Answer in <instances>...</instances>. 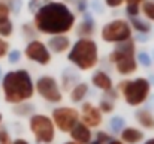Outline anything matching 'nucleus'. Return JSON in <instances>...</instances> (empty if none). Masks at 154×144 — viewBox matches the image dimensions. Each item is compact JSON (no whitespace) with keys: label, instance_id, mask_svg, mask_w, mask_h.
<instances>
[{"label":"nucleus","instance_id":"nucleus-43","mask_svg":"<svg viewBox=\"0 0 154 144\" xmlns=\"http://www.w3.org/2000/svg\"><path fill=\"white\" fill-rule=\"evenodd\" d=\"M6 2H12V0H6Z\"/></svg>","mask_w":154,"mask_h":144},{"label":"nucleus","instance_id":"nucleus-24","mask_svg":"<svg viewBox=\"0 0 154 144\" xmlns=\"http://www.w3.org/2000/svg\"><path fill=\"white\" fill-rule=\"evenodd\" d=\"M21 32H23V35L27 38V39H36V35H38V30L35 29V26H33V23H24L23 26H21Z\"/></svg>","mask_w":154,"mask_h":144},{"label":"nucleus","instance_id":"nucleus-30","mask_svg":"<svg viewBox=\"0 0 154 144\" xmlns=\"http://www.w3.org/2000/svg\"><path fill=\"white\" fill-rule=\"evenodd\" d=\"M9 50H11V44H9V41H8V39H5V38H0V60H2V59H5V57L8 56Z\"/></svg>","mask_w":154,"mask_h":144},{"label":"nucleus","instance_id":"nucleus-31","mask_svg":"<svg viewBox=\"0 0 154 144\" xmlns=\"http://www.w3.org/2000/svg\"><path fill=\"white\" fill-rule=\"evenodd\" d=\"M12 137L9 134V131L6 128H2L0 126V144H12Z\"/></svg>","mask_w":154,"mask_h":144},{"label":"nucleus","instance_id":"nucleus-32","mask_svg":"<svg viewBox=\"0 0 154 144\" xmlns=\"http://www.w3.org/2000/svg\"><path fill=\"white\" fill-rule=\"evenodd\" d=\"M103 3L109 9H120L121 6H124V0H103Z\"/></svg>","mask_w":154,"mask_h":144},{"label":"nucleus","instance_id":"nucleus-17","mask_svg":"<svg viewBox=\"0 0 154 144\" xmlns=\"http://www.w3.org/2000/svg\"><path fill=\"white\" fill-rule=\"evenodd\" d=\"M91 84H93L96 89L102 90V92H108V90L114 89V81H112L111 75L106 74L105 71H96V72L93 74V77H91Z\"/></svg>","mask_w":154,"mask_h":144},{"label":"nucleus","instance_id":"nucleus-2","mask_svg":"<svg viewBox=\"0 0 154 144\" xmlns=\"http://www.w3.org/2000/svg\"><path fill=\"white\" fill-rule=\"evenodd\" d=\"M2 93L6 104L17 105L35 96V81L27 69H14L2 77Z\"/></svg>","mask_w":154,"mask_h":144},{"label":"nucleus","instance_id":"nucleus-27","mask_svg":"<svg viewBox=\"0 0 154 144\" xmlns=\"http://www.w3.org/2000/svg\"><path fill=\"white\" fill-rule=\"evenodd\" d=\"M50 0H29L27 2V11L30 14H35L39 8H42L45 3H48Z\"/></svg>","mask_w":154,"mask_h":144},{"label":"nucleus","instance_id":"nucleus-22","mask_svg":"<svg viewBox=\"0 0 154 144\" xmlns=\"http://www.w3.org/2000/svg\"><path fill=\"white\" fill-rule=\"evenodd\" d=\"M14 35V23L11 18H3L0 20V38H11Z\"/></svg>","mask_w":154,"mask_h":144},{"label":"nucleus","instance_id":"nucleus-33","mask_svg":"<svg viewBox=\"0 0 154 144\" xmlns=\"http://www.w3.org/2000/svg\"><path fill=\"white\" fill-rule=\"evenodd\" d=\"M111 138H112V137H111L108 132H105V131H99V132L96 134V140H99L102 144H106Z\"/></svg>","mask_w":154,"mask_h":144},{"label":"nucleus","instance_id":"nucleus-20","mask_svg":"<svg viewBox=\"0 0 154 144\" xmlns=\"http://www.w3.org/2000/svg\"><path fill=\"white\" fill-rule=\"evenodd\" d=\"M33 110H35V107L32 104H29V101H27V102H21V104L14 105V110L12 111L17 116H20V117H30L33 114Z\"/></svg>","mask_w":154,"mask_h":144},{"label":"nucleus","instance_id":"nucleus-18","mask_svg":"<svg viewBox=\"0 0 154 144\" xmlns=\"http://www.w3.org/2000/svg\"><path fill=\"white\" fill-rule=\"evenodd\" d=\"M88 90H90V87H88V84L87 83H84V81H78L72 89H70V93H69V98H70V101L73 102V104H79V102H82L87 95H88Z\"/></svg>","mask_w":154,"mask_h":144},{"label":"nucleus","instance_id":"nucleus-29","mask_svg":"<svg viewBox=\"0 0 154 144\" xmlns=\"http://www.w3.org/2000/svg\"><path fill=\"white\" fill-rule=\"evenodd\" d=\"M21 51L20 50H9V53H8V60H9V63H12V65H15V63H18L20 60H21Z\"/></svg>","mask_w":154,"mask_h":144},{"label":"nucleus","instance_id":"nucleus-6","mask_svg":"<svg viewBox=\"0 0 154 144\" xmlns=\"http://www.w3.org/2000/svg\"><path fill=\"white\" fill-rule=\"evenodd\" d=\"M29 129L38 144H52L55 140V126L47 114H32L29 117Z\"/></svg>","mask_w":154,"mask_h":144},{"label":"nucleus","instance_id":"nucleus-42","mask_svg":"<svg viewBox=\"0 0 154 144\" xmlns=\"http://www.w3.org/2000/svg\"><path fill=\"white\" fill-rule=\"evenodd\" d=\"M0 78H2V69H0Z\"/></svg>","mask_w":154,"mask_h":144},{"label":"nucleus","instance_id":"nucleus-35","mask_svg":"<svg viewBox=\"0 0 154 144\" xmlns=\"http://www.w3.org/2000/svg\"><path fill=\"white\" fill-rule=\"evenodd\" d=\"M144 0H124V5L126 6H135V8H141Z\"/></svg>","mask_w":154,"mask_h":144},{"label":"nucleus","instance_id":"nucleus-14","mask_svg":"<svg viewBox=\"0 0 154 144\" xmlns=\"http://www.w3.org/2000/svg\"><path fill=\"white\" fill-rule=\"evenodd\" d=\"M118 140H121L124 144H141L145 140V134L136 126H124L120 131Z\"/></svg>","mask_w":154,"mask_h":144},{"label":"nucleus","instance_id":"nucleus-21","mask_svg":"<svg viewBox=\"0 0 154 144\" xmlns=\"http://www.w3.org/2000/svg\"><path fill=\"white\" fill-rule=\"evenodd\" d=\"M141 14L142 17L154 23V0H144L142 5H141Z\"/></svg>","mask_w":154,"mask_h":144},{"label":"nucleus","instance_id":"nucleus-37","mask_svg":"<svg viewBox=\"0 0 154 144\" xmlns=\"http://www.w3.org/2000/svg\"><path fill=\"white\" fill-rule=\"evenodd\" d=\"M106 144H124V143H123L121 140H118V138H111Z\"/></svg>","mask_w":154,"mask_h":144},{"label":"nucleus","instance_id":"nucleus-19","mask_svg":"<svg viewBox=\"0 0 154 144\" xmlns=\"http://www.w3.org/2000/svg\"><path fill=\"white\" fill-rule=\"evenodd\" d=\"M130 27L133 32H138L141 35H148L151 32V23L147 20H142L141 17H133V18H127Z\"/></svg>","mask_w":154,"mask_h":144},{"label":"nucleus","instance_id":"nucleus-40","mask_svg":"<svg viewBox=\"0 0 154 144\" xmlns=\"http://www.w3.org/2000/svg\"><path fill=\"white\" fill-rule=\"evenodd\" d=\"M63 144H79V143H75V141H72V140H70V141H64Z\"/></svg>","mask_w":154,"mask_h":144},{"label":"nucleus","instance_id":"nucleus-36","mask_svg":"<svg viewBox=\"0 0 154 144\" xmlns=\"http://www.w3.org/2000/svg\"><path fill=\"white\" fill-rule=\"evenodd\" d=\"M12 144H30L26 138H15L14 141H12Z\"/></svg>","mask_w":154,"mask_h":144},{"label":"nucleus","instance_id":"nucleus-28","mask_svg":"<svg viewBox=\"0 0 154 144\" xmlns=\"http://www.w3.org/2000/svg\"><path fill=\"white\" fill-rule=\"evenodd\" d=\"M11 14H12V11H11L9 3L5 2V0H0V20H3V18H11Z\"/></svg>","mask_w":154,"mask_h":144},{"label":"nucleus","instance_id":"nucleus-8","mask_svg":"<svg viewBox=\"0 0 154 144\" xmlns=\"http://www.w3.org/2000/svg\"><path fill=\"white\" fill-rule=\"evenodd\" d=\"M35 93L50 104H60L63 101V92L58 81L51 75H41L35 81Z\"/></svg>","mask_w":154,"mask_h":144},{"label":"nucleus","instance_id":"nucleus-15","mask_svg":"<svg viewBox=\"0 0 154 144\" xmlns=\"http://www.w3.org/2000/svg\"><path fill=\"white\" fill-rule=\"evenodd\" d=\"M136 123L147 131H154V113L148 108H138L135 111Z\"/></svg>","mask_w":154,"mask_h":144},{"label":"nucleus","instance_id":"nucleus-7","mask_svg":"<svg viewBox=\"0 0 154 144\" xmlns=\"http://www.w3.org/2000/svg\"><path fill=\"white\" fill-rule=\"evenodd\" d=\"M133 38V30L126 18H114L103 24L100 30V39L106 44H120Z\"/></svg>","mask_w":154,"mask_h":144},{"label":"nucleus","instance_id":"nucleus-13","mask_svg":"<svg viewBox=\"0 0 154 144\" xmlns=\"http://www.w3.org/2000/svg\"><path fill=\"white\" fill-rule=\"evenodd\" d=\"M70 135V140L75 141V143H79V144H88L91 140H93V132L91 129L84 125L82 122H78L69 132Z\"/></svg>","mask_w":154,"mask_h":144},{"label":"nucleus","instance_id":"nucleus-23","mask_svg":"<svg viewBox=\"0 0 154 144\" xmlns=\"http://www.w3.org/2000/svg\"><path fill=\"white\" fill-rule=\"evenodd\" d=\"M97 107H99V110H100L102 114H111V113L115 110V101H112V99L103 96Z\"/></svg>","mask_w":154,"mask_h":144},{"label":"nucleus","instance_id":"nucleus-11","mask_svg":"<svg viewBox=\"0 0 154 144\" xmlns=\"http://www.w3.org/2000/svg\"><path fill=\"white\" fill-rule=\"evenodd\" d=\"M79 122L87 125L90 129H97L103 123V114L93 102H82L79 108Z\"/></svg>","mask_w":154,"mask_h":144},{"label":"nucleus","instance_id":"nucleus-10","mask_svg":"<svg viewBox=\"0 0 154 144\" xmlns=\"http://www.w3.org/2000/svg\"><path fill=\"white\" fill-rule=\"evenodd\" d=\"M24 56L27 60L39 65V66H48L52 60L51 51L48 50L47 44L41 39H32L24 48Z\"/></svg>","mask_w":154,"mask_h":144},{"label":"nucleus","instance_id":"nucleus-26","mask_svg":"<svg viewBox=\"0 0 154 144\" xmlns=\"http://www.w3.org/2000/svg\"><path fill=\"white\" fill-rule=\"evenodd\" d=\"M109 126H111V129H112L114 132H120V131L126 126V122H124V119H123L121 116H115V117L111 119Z\"/></svg>","mask_w":154,"mask_h":144},{"label":"nucleus","instance_id":"nucleus-25","mask_svg":"<svg viewBox=\"0 0 154 144\" xmlns=\"http://www.w3.org/2000/svg\"><path fill=\"white\" fill-rule=\"evenodd\" d=\"M136 62H138V65H141V66H144V68H150V66L153 65L151 56H150L148 53H145V51H139V53L136 54Z\"/></svg>","mask_w":154,"mask_h":144},{"label":"nucleus","instance_id":"nucleus-4","mask_svg":"<svg viewBox=\"0 0 154 144\" xmlns=\"http://www.w3.org/2000/svg\"><path fill=\"white\" fill-rule=\"evenodd\" d=\"M109 62L115 66L117 72L123 77L133 75L138 71V62H136V45L133 38L127 39L124 42L115 44L114 50L108 56Z\"/></svg>","mask_w":154,"mask_h":144},{"label":"nucleus","instance_id":"nucleus-39","mask_svg":"<svg viewBox=\"0 0 154 144\" xmlns=\"http://www.w3.org/2000/svg\"><path fill=\"white\" fill-rule=\"evenodd\" d=\"M144 144H154V138H150V140H147Z\"/></svg>","mask_w":154,"mask_h":144},{"label":"nucleus","instance_id":"nucleus-1","mask_svg":"<svg viewBox=\"0 0 154 144\" xmlns=\"http://www.w3.org/2000/svg\"><path fill=\"white\" fill-rule=\"evenodd\" d=\"M33 26L42 35H67L76 26V14L60 0H50L33 14Z\"/></svg>","mask_w":154,"mask_h":144},{"label":"nucleus","instance_id":"nucleus-3","mask_svg":"<svg viewBox=\"0 0 154 144\" xmlns=\"http://www.w3.org/2000/svg\"><path fill=\"white\" fill-rule=\"evenodd\" d=\"M67 60L82 72L91 71L99 63V45L93 38H78L67 51Z\"/></svg>","mask_w":154,"mask_h":144},{"label":"nucleus","instance_id":"nucleus-38","mask_svg":"<svg viewBox=\"0 0 154 144\" xmlns=\"http://www.w3.org/2000/svg\"><path fill=\"white\" fill-rule=\"evenodd\" d=\"M88 144H102V143H100L99 140H96V138H94V140H91V141H90Z\"/></svg>","mask_w":154,"mask_h":144},{"label":"nucleus","instance_id":"nucleus-5","mask_svg":"<svg viewBox=\"0 0 154 144\" xmlns=\"http://www.w3.org/2000/svg\"><path fill=\"white\" fill-rule=\"evenodd\" d=\"M118 95L123 96L124 102L130 107H141L147 102L151 93V83L145 77H138L133 80H123L117 86Z\"/></svg>","mask_w":154,"mask_h":144},{"label":"nucleus","instance_id":"nucleus-16","mask_svg":"<svg viewBox=\"0 0 154 144\" xmlns=\"http://www.w3.org/2000/svg\"><path fill=\"white\" fill-rule=\"evenodd\" d=\"M75 30H76L78 38H93L94 33H96V21H94V18L85 15L84 20L79 24L75 26Z\"/></svg>","mask_w":154,"mask_h":144},{"label":"nucleus","instance_id":"nucleus-41","mask_svg":"<svg viewBox=\"0 0 154 144\" xmlns=\"http://www.w3.org/2000/svg\"><path fill=\"white\" fill-rule=\"evenodd\" d=\"M2 123H3V114L0 113V126H2Z\"/></svg>","mask_w":154,"mask_h":144},{"label":"nucleus","instance_id":"nucleus-12","mask_svg":"<svg viewBox=\"0 0 154 144\" xmlns=\"http://www.w3.org/2000/svg\"><path fill=\"white\" fill-rule=\"evenodd\" d=\"M45 44L51 51V54H64L69 51L72 41L67 35H54V36H50V39Z\"/></svg>","mask_w":154,"mask_h":144},{"label":"nucleus","instance_id":"nucleus-34","mask_svg":"<svg viewBox=\"0 0 154 144\" xmlns=\"http://www.w3.org/2000/svg\"><path fill=\"white\" fill-rule=\"evenodd\" d=\"M76 12L78 14L87 12V0H76Z\"/></svg>","mask_w":154,"mask_h":144},{"label":"nucleus","instance_id":"nucleus-9","mask_svg":"<svg viewBox=\"0 0 154 144\" xmlns=\"http://www.w3.org/2000/svg\"><path fill=\"white\" fill-rule=\"evenodd\" d=\"M51 120L61 134H69L70 129L79 122V111L73 107H57L51 111Z\"/></svg>","mask_w":154,"mask_h":144}]
</instances>
